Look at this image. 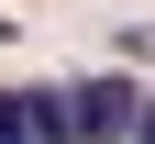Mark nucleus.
Wrapping results in <instances>:
<instances>
[{
  "label": "nucleus",
  "instance_id": "1",
  "mask_svg": "<svg viewBox=\"0 0 155 144\" xmlns=\"http://www.w3.org/2000/svg\"><path fill=\"white\" fill-rule=\"evenodd\" d=\"M67 122H78V144H133L144 89H133L122 67H111V78H78V89H67Z\"/></svg>",
  "mask_w": 155,
  "mask_h": 144
},
{
  "label": "nucleus",
  "instance_id": "2",
  "mask_svg": "<svg viewBox=\"0 0 155 144\" xmlns=\"http://www.w3.org/2000/svg\"><path fill=\"white\" fill-rule=\"evenodd\" d=\"M22 111H33V144H78V122H67V89H22Z\"/></svg>",
  "mask_w": 155,
  "mask_h": 144
},
{
  "label": "nucleus",
  "instance_id": "3",
  "mask_svg": "<svg viewBox=\"0 0 155 144\" xmlns=\"http://www.w3.org/2000/svg\"><path fill=\"white\" fill-rule=\"evenodd\" d=\"M0 144H33V111H22V89H0Z\"/></svg>",
  "mask_w": 155,
  "mask_h": 144
},
{
  "label": "nucleus",
  "instance_id": "4",
  "mask_svg": "<svg viewBox=\"0 0 155 144\" xmlns=\"http://www.w3.org/2000/svg\"><path fill=\"white\" fill-rule=\"evenodd\" d=\"M133 144H155V89H144V122H133Z\"/></svg>",
  "mask_w": 155,
  "mask_h": 144
},
{
  "label": "nucleus",
  "instance_id": "5",
  "mask_svg": "<svg viewBox=\"0 0 155 144\" xmlns=\"http://www.w3.org/2000/svg\"><path fill=\"white\" fill-rule=\"evenodd\" d=\"M0 45H11V22H0Z\"/></svg>",
  "mask_w": 155,
  "mask_h": 144
}]
</instances>
